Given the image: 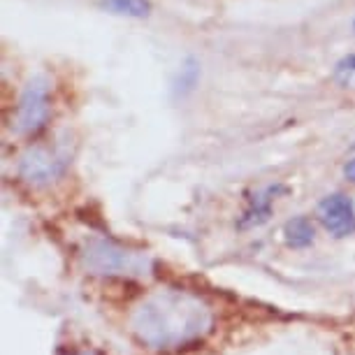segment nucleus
<instances>
[{"label":"nucleus","instance_id":"5","mask_svg":"<svg viewBox=\"0 0 355 355\" xmlns=\"http://www.w3.org/2000/svg\"><path fill=\"white\" fill-rule=\"evenodd\" d=\"M318 220L332 237H351L355 234V202L344 193L325 196L318 202Z\"/></svg>","mask_w":355,"mask_h":355},{"label":"nucleus","instance_id":"6","mask_svg":"<svg viewBox=\"0 0 355 355\" xmlns=\"http://www.w3.org/2000/svg\"><path fill=\"white\" fill-rule=\"evenodd\" d=\"M286 193H288V186L284 184H270V186H265V189L251 193V196L246 198L244 209L237 218V230H253V227L265 225L267 220L272 218L274 202H277L281 196H286Z\"/></svg>","mask_w":355,"mask_h":355},{"label":"nucleus","instance_id":"7","mask_svg":"<svg viewBox=\"0 0 355 355\" xmlns=\"http://www.w3.org/2000/svg\"><path fill=\"white\" fill-rule=\"evenodd\" d=\"M281 234H284V244L295 251H304L316 242V227L309 216H293L286 220Z\"/></svg>","mask_w":355,"mask_h":355},{"label":"nucleus","instance_id":"4","mask_svg":"<svg viewBox=\"0 0 355 355\" xmlns=\"http://www.w3.org/2000/svg\"><path fill=\"white\" fill-rule=\"evenodd\" d=\"M70 163V153L61 144L28 146L19 158V177L31 186H46L56 182Z\"/></svg>","mask_w":355,"mask_h":355},{"label":"nucleus","instance_id":"2","mask_svg":"<svg viewBox=\"0 0 355 355\" xmlns=\"http://www.w3.org/2000/svg\"><path fill=\"white\" fill-rule=\"evenodd\" d=\"M49 116H51V84L46 77L37 75L28 79V84L24 86L12 125H15L19 135L31 137L37 135L44 128Z\"/></svg>","mask_w":355,"mask_h":355},{"label":"nucleus","instance_id":"11","mask_svg":"<svg viewBox=\"0 0 355 355\" xmlns=\"http://www.w3.org/2000/svg\"><path fill=\"white\" fill-rule=\"evenodd\" d=\"M344 177H346L351 184H355V158H351V160H348V163L344 165Z\"/></svg>","mask_w":355,"mask_h":355},{"label":"nucleus","instance_id":"9","mask_svg":"<svg viewBox=\"0 0 355 355\" xmlns=\"http://www.w3.org/2000/svg\"><path fill=\"white\" fill-rule=\"evenodd\" d=\"M332 79L339 89L355 91V53H348V56L339 58V61L334 63Z\"/></svg>","mask_w":355,"mask_h":355},{"label":"nucleus","instance_id":"12","mask_svg":"<svg viewBox=\"0 0 355 355\" xmlns=\"http://www.w3.org/2000/svg\"><path fill=\"white\" fill-rule=\"evenodd\" d=\"M353 31H355V19H353Z\"/></svg>","mask_w":355,"mask_h":355},{"label":"nucleus","instance_id":"3","mask_svg":"<svg viewBox=\"0 0 355 355\" xmlns=\"http://www.w3.org/2000/svg\"><path fill=\"white\" fill-rule=\"evenodd\" d=\"M84 265L96 274L107 277H128V274H142L146 267V256L137 251H128L123 246L98 239L91 242L82 253Z\"/></svg>","mask_w":355,"mask_h":355},{"label":"nucleus","instance_id":"1","mask_svg":"<svg viewBox=\"0 0 355 355\" xmlns=\"http://www.w3.org/2000/svg\"><path fill=\"white\" fill-rule=\"evenodd\" d=\"M211 304L205 297L179 291V288H160L149 293L132 306L128 325L139 344L156 353H182L214 332Z\"/></svg>","mask_w":355,"mask_h":355},{"label":"nucleus","instance_id":"8","mask_svg":"<svg viewBox=\"0 0 355 355\" xmlns=\"http://www.w3.org/2000/svg\"><path fill=\"white\" fill-rule=\"evenodd\" d=\"M100 10L116 17L146 19L151 15V0H100Z\"/></svg>","mask_w":355,"mask_h":355},{"label":"nucleus","instance_id":"10","mask_svg":"<svg viewBox=\"0 0 355 355\" xmlns=\"http://www.w3.org/2000/svg\"><path fill=\"white\" fill-rule=\"evenodd\" d=\"M56 355H105L96 351V348H79V346H70V348H58Z\"/></svg>","mask_w":355,"mask_h":355}]
</instances>
